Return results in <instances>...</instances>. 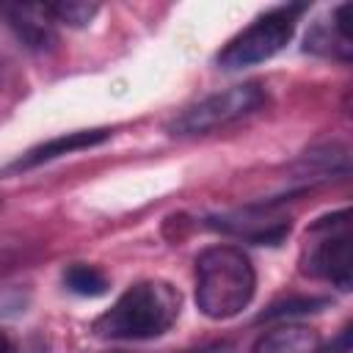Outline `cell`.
I'll use <instances>...</instances> for the list:
<instances>
[{
	"label": "cell",
	"instance_id": "2e32d148",
	"mask_svg": "<svg viewBox=\"0 0 353 353\" xmlns=\"http://www.w3.org/2000/svg\"><path fill=\"white\" fill-rule=\"evenodd\" d=\"M28 353H47V350H44V345H41V342H36V345H33V350H28Z\"/></svg>",
	"mask_w": 353,
	"mask_h": 353
},
{
	"label": "cell",
	"instance_id": "52a82bcc",
	"mask_svg": "<svg viewBox=\"0 0 353 353\" xmlns=\"http://www.w3.org/2000/svg\"><path fill=\"white\" fill-rule=\"evenodd\" d=\"M207 226L229 234H240L251 243L259 245H276L290 234V221L287 218H270L265 207H248L240 212H226V215H212Z\"/></svg>",
	"mask_w": 353,
	"mask_h": 353
},
{
	"label": "cell",
	"instance_id": "9c48e42d",
	"mask_svg": "<svg viewBox=\"0 0 353 353\" xmlns=\"http://www.w3.org/2000/svg\"><path fill=\"white\" fill-rule=\"evenodd\" d=\"M110 138V130L108 127H97V130H77V132H63V135H55L33 149H28L14 165L11 171H28V168H36V165H44L50 160H58L63 154H74V152H83V149H94L99 143H105Z\"/></svg>",
	"mask_w": 353,
	"mask_h": 353
},
{
	"label": "cell",
	"instance_id": "4fadbf2b",
	"mask_svg": "<svg viewBox=\"0 0 353 353\" xmlns=\"http://www.w3.org/2000/svg\"><path fill=\"white\" fill-rule=\"evenodd\" d=\"M50 14L55 22H63L69 28H85L97 14L99 6L97 3H80V0H61V3H47Z\"/></svg>",
	"mask_w": 353,
	"mask_h": 353
},
{
	"label": "cell",
	"instance_id": "3957f363",
	"mask_svg": "<svg viewBox=\"0 0 353 353\" xmlns=\"http://www.w3.org/2000/svg\"><path fill=\"white\" fill-rule=\"evenodd\" d=\"M306 8H309L306 3H292V6H279V8L259 14L248 28H243L215 55V63L221 69L234 72V69H245V66L273 58L276 52H281L290 44V39L295 33V22Z\"/></svg>",
	"mask_w": 353,
	"mask_h": 353
},
{
	"label": "cell",
	"instance_id": "6da1fadb",
	"mask_svg": "<svg viewBox=\"0 0 353 353\" xmlns=\"http://www.w3.org/2000/svg\"><path fill=\"white\" fill-rule=\"evenodd\" d=\"M182 298L179 292L160 279H146L130 284L108 312H102L91 331L99 339L141 342L165 334L179 317Z\"/></svg>",
	"mask_w": 353,
	"mask_h": 353
},
{
	"label": "cell",
	"instance_id": "8992f818",
	"mask_svg": "<svg viewBox=\"0 0 353 353\" xmlns=\"http://www.w3.org/2000/svg\"><path fill=\"white\" fill-rule=\"evenodd\" d=\"M0 17L14 30V36L33 52L52 50L58 41L55 19L47 3H0Z\"/></svg>",
	"mask_w": 353,
	"mask_h": 353
},
{
	"label": "cell",
	"instance_id": "9a60e30c",
	"mask_svg": "<svg viewBox=\"0 0 353 353\" xmlns=\"http://www.w3.org/2000/svg\"><path fill=\"white\" fill-rule=\"evenodd\" d=\"M0 353H14V339L0 328Z\"/></svg>",
	"mask_w": 353,
	"mask_h": 353
},
{
	"label": "cell",
	"instance_id": "5bb4252c",
	"mask_svg": "<svg viewBox=\"0 0 353 353\" xmlns=\"http://www.w3.org/2000/svg\"><path fill=\"white\" fill-rule=\"evenodd\" d=\"M317 353H350V325H345V328L331 339L328 347H317Z\"/></svg>",
	"mask_w": 353,
	"mask_h": 353
},
{
	"label": "cell",
	"instance_id": "277c9868",
	"mask_svg": "<svg viewBox=\"0 0 353 353\" xmlns=\"http://www.w3.org/2000/svg\"><path fill=\"white\" fill-rule=\"evenodd\" d=\"M268 102V91L262 83L256 80H248V83H240V85H232V88H223V91H215L188 108H182L168 124L165 130L171 135H204V132H212L218 127H226L243 116H251L254 110H259L262 105Z\"/></svg>",
	"mask_w": 353,
	"mask_h": 353
},
{
	"label": "cell",
	"instance_id": "7c38bea8",
	"mask_svg": "<svg viewBox=\"0 0 353 353\" xmlns=\"http://www.w3.org/2000/svg\"><path fill=\"white\" fill-rule=\"evenodd\" d=\"M328 303H331L328 298L295 295V298L276 301V303H273V306H268L256 320H284V317H295V314H309V312H320V309H325Z\"/></svg>",
	"mask_w": 353,
	"mask_h": 353
},
{
	"label": "cell",
	"instance_id": "ba28073f",
	"mask_svg": "<svg viewBox=\"0 0 353 353\" xmlns=\"http://www.w3.org/2000/svg\"><path fill=\"white\" fill-rule=\"evenodd\" d=\"M350 3H339L325 19L314 22L312 30L303 39V50L323 55V58H336V61H350Z\"/></svg>",
	"mask_w": 353,
	"mask_h": 353
},
{
	"label": "cell",
	"instance_id": "30bf717a",
	"mask_svg": "<svg viewBox=\"0 0 353 353\" xmlns=\"http://www.w3.org/2000/svg\"><path fill=\"white\" fill-rule=\"evenodd\" d=\"M317 347H320V334L314 328L301 323H284L265 331L254 342L251 353H317Z\"/></svg>",
	"mask_w": 353,
	"mask_h": 353
},
{
	"label": "cell",
	"instance_id": "7a4b0ae2",
	"mask_svg": "<svg viewBox=\"0 0 353 353\" xmlns=\"http://www.w3.org/2000/svg\"><path fill=\"white\" fill-rule=\"evenodd\" d=\"M256 292V270L237 245H210L196 256V306L210 320L240 314Z\"/></svg>",
	"mask_w": 353,
	"mask_h": 353
},
{
	"label": "cell",
	"instance_id": "5b68a950",
	"mask_svg": "<svg viewBox=\"0 0 353 353\" xmlns=\"http://www.w3.org/2000/svg\"><path fill=\"white\" fill-rule=\"evenodd\" d=\"M350 212H331L309 226V234L317 240L303 251V273L331 281L339 290H350L353 284V237H350Z\"/></svg>",
	"mask_w": 353,
	"mask_h": 353
},
{
	"label": "cell",
	"instance_id": "8fae6325",
	"mask_svg": "<svg viewBox=\"0 0 353 353\" xmlns=\"http://www.w3.org/2000/svg\"><path fill=\"white\" fill-rule=\"evenodd\" d=\"M63 284L66 290H72L74 295H83V298H99L108 292V279L99 268L94 265H85V262H74L63 270Z\"/></svg>",
	"mask_w": 353,
	"mask_h": 353
}]
</instances>
